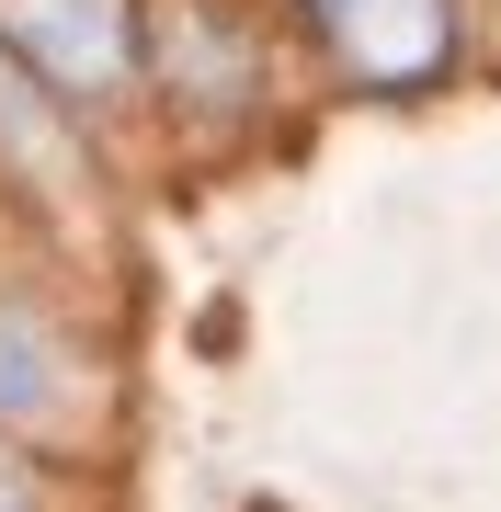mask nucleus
Returning <instances> with one entry per match:
<instances>
[{
	"label": "nucleus",
	"instance_id": "f257e3e1",
	"mask_svg": "<svg viewBox=\"0 0 501 512\" xmlns=\"http://www.w3.org/2000/svg\"><path fill=\"white\" fill-rule=\"evenodd\" d=\"M0 35L35 57L46 80H80V92H103V80L137 69L126 0H0Z\"/></svg>",
	"mask_w": 501,
	"mask_h": 512
},
{
	"label": "nucleus",
	"instance_id": "f03ea898",
	"mask_svg": "<svg viewBox=\"0 0 501 512\" xmlns=\"http://www.w3.org/2000/svg\"><path fill=\"white\" fill-rule=\"evenodd\" d=\"M308 12L365 80H422L445 57V0H308Z\"/></svg>",
	"mask_w": 501,
	"mask_h": 512
},
{
	"label": "nucleus",
	"instance_id": "7ed1b4c3",
	"mask_svg": "<svg viewBox=\"0 0 501 512\" xmlns=\"http://www.w3.org/2000/svg\"><path fill=\"white\" fill-rule=\"evenodd\" d=\"M57 387H69V376H57V342L0 296V421H46Z\"/></svg>",
	"mask_w": 501,
	"mask_h": 512
},
{
	"label": "nucleus",
	"instance_id": "20e7f679",
	"mask_svg": "<svg viewBox=\"0 0 501 512\" xmlns=\"http://www.w3.org/2000/svg\"><path fill=\"white\" fill-rule=\"evenodd\" d=\"M0 137H12V148H23V160H69V137H57V126H46V103H35V92H23V80H0Z\"/></svg>",
	"mask_w": 501,
	"mask_h": 512
},
{
	"label": "nucleus",
	"instance_id": "39448f33",
	"mask_svg": "<svg viewBox=\"0 0 501 512\" xmlns=\"http://www.w3.org/2000/svg\"><path fill=\"white\" fill-rule=\"evenodd\" d=\"M0 512H23V490H12V478H0Z\"/></svg>",
	"mask_w": 501,
	"mask_h": 512
}]
</instances>
